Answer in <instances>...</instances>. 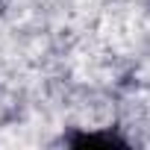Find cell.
<instances>
[{"label": "cell", "instance_id": "1", "mask_svg": "<svg viewBox=\"0 0 150 150\" xmlns=\"http://www.w3.org/2000/svg\"><path fill=\"white\" fill-rule=\"evenodd\" d=\"M68 144H127L124 138H118V135H112V132H83V135H68L65 138Z\"/></svg>", "mask_w": 150, "mask_h": 150}]
</instances>
